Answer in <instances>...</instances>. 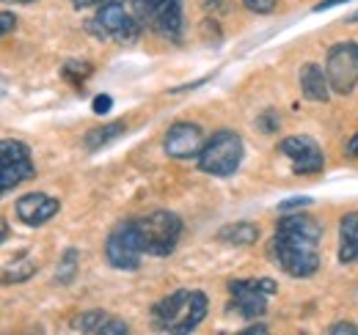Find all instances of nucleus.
<instances>
[{"mask_svg": "<svg viewBox=\"0 0 358 335\" xmlns=\"http://www.w3.org/2000/svg\"><path fill=\"white\" fill-rule=\"evenodd\" d=\"M78 269H80V253L75 248H66L55 267V286H69L78 278Z\"/></svg>", "mask_w": 358, "mask_h": 335, "instance_id": "obj_18", "label": "nucleus"}, {"mask_svg": "<svg viewBox=\"0 0 358 335\" xmlns=\"http://www.w3.org/2000/svg\"><path fill=\"white\" fill-rule=\"evenodd\" d=\"M133 14L141 20L143 28H152L163 39L179 42L182 28H185V14H182V0H130Z\"/></svg>", "mask_w": 358, "mask_h": 335, "instance_id": "obj_6", "label": "nucleus"}, {"mask_svg": "<svg viewBox=\"0 0 358 335\" xmlns=\"http://www.w3.org/2000/svg\"><path fill=\"white\" fill-rule=\"evenodd\" d=\"M301 80V94L309 99V102H328L331 96V83H328V75L322 72L320 64H306L298 75Z\"/></svg>", "mask_w": 358, "mask_h": 335, "instance_id": "obj_14", "label": "nucleus"}, {"mask_svg": "<svg viewBox=\"0 0 358 335\" xmlns=\"http://www.w3.org/2000/svg\"><path fill=\"white\" fill-rule=\"evenodd\" d=\"M14 25H17L14 14H11V11H3V14H0V31H3V34H11Z\"/></svg>", "mask_w": 358, "mask_h": 335, "instance_id": "obj_29", "label": "nucleus"}, {"mask_svg": "<svg viewBox=\"0 0 358 335\" xmlns=\"http://www.w3.org/2000/svg\"><path fill=\"white\" fill-rule=\"evenodd\" d=\"M86 28H89L96 39H108V42H119V44L141 39V31H143L141 20L135 14H130L116 0L102 3L99 11L94 14V20L86 22Z\"/></svg>", "mask_w": 358, "mask_h": 335, "instance_id": "obj_4", "label": "nucleus"}, {"mask_svg": "<svg viewBox=\"0 0 358 335\" xmlns=\"http://www.w3.org/2000/svg\"><path fill=\"white\" fill-rule=\"evenodd\" d=\"M328 333L331 335H358V327L356 325H350V322H336V325H331L328 327Z\"/></svg>", "mask_w": 358, "mask_h": 335, "instance_id": "obj_27", "label": "nucleus"}, {"mask_svg": "<svg viewBox=\"0 0 358 335\" xmlns=\"http://www.w3.org/2000/svg\"><path fill=\"white\" fill-rule=\"evenodd\" d=\"M110 105H113V99H110L108 94H99V96L94 99V107H91V110H94L96 116H102V113H108V110H110Z\"/></svg>", "mask_w": 358, "mask_h": 335, "instance_id": "obj_28", "label": "nucleus"}, {"mask_svg": "<svg viewBox=\"0 0 358 335\" xmlns=\"http://www.w3.org/2000/svg\"><path fill=\"white\" fill-rule=\"evenodd\" d=\"M36 275V261L31 258H17L11 267L3 269V283H25Z\"/></svg>", "mask_w": 358, "mask_h": 335, "instance_id": "obj_20", "label": "nucleus"}, {"mask_svg": "<svg viewBox=\"0 0 358 335\" xmlns=\"http://www.w3.org/2000/svg\"><path fill=\"white\" fill-rule=\"evenodd\" d=\"M0 160H3V170H0L3 195L11 193L14 187H20L22 181L36 176V165L31 160V149L22 140H3L0 143Z\"/></svg>", "mask_w": 358, "mask_h": 335, "instance_id": "obj_10", "label": "nucleus"}, {"mask_svg": "<svg viewBox=\"0 0 358 335\" xmlns=\"http://www.w3.org/2000/svg\"><path fill=\"white\" fill-rule=\"evenodd\" d=\"M20 3H31V0H20Z\"/></svg>", "mask_w": 358, "mask_h": 335, "instance_id": "obj_34", "label": "nucleus"}, {"mask_svg": "<svg viewBox=\"0 0 358 335\" xmlns=\"http://www.w3.org/2000/svg\"><path fill=\"white\" fill-rule=\"evenodd\" d=\"M210 311L207 294L177 289L152 305V327L160 333H193Z\"/></svg>", "mask_w": 358, "mask_h": 335, "instance_id": "obj_2", "label": "nucleus"}, {"mask_svg": "<svg viewBox=\"0 0 358 335\" xmlns=\"http://www.w3.org/2000/svg\"><path fill=\"white\" fill-rule=\"evenodd\" d=\"M61 211V204L58 198H50L45 193H28L17 201V217L28 225V228H39L50 223L55 214Z\"/></svg>", "mask_w": 358, "mask_h": 335, "instance_id": "obj_13", "label": "nucleus"}, {"mask_svg": "<svg viewBox=\"0 0 358 335\" xmlns=\"http://www.w3.org/2000/svg\"><path fill=\"white\" fill-rule=\"evenodd\" d=\"M218 239L224 245H234V248H245V245H254L259 239V225L254 223H229L224 228H218Z\"/></svg>", "mask_w": 358, "mask_h": 335, "instance_id": "obj_16", "label": "nucleus"}, {"mask_svg": "<svg viewBox=\"0 0 358 335\" xmlns=\"http://www.w3.org/2000/svg\"><path fill=\"white\" fill-rule=\"evenodd\" d=\"M91 72H94V66H91L89 61H78V58H69L61 66L64 80H69L72 85H83L91 77Z\"/></svg>", "mask_w": 358, "mask_h": 335, "instance_id": "obj_21", "label": "nucleus"}, {"mask_svg": "<svg viewBox=\"0 0 358 335\" xmlns=\"http://www.w3.org/2000/svg\"><path fill=\"white\" fill-rule=\"evenodd\" d=\"M268 333V327L265 325H257V327H245V330H240V335H265Z\"/></svg>", "mask_w": 358, "mask_h": 335, "instance_id": "obj_32", "label": "nucleus"}, {"mask_svg": "<svg viewBox=\"0 0 358 335\" xmlns=\"http://www.w3.org/2000/svg\"><path fill=\"white\" fill-rule=\"evenodd\" d=\"M243 154H245V146H243V137L231 129H218L201 149V154L196 157L199 170L207 173V176H231L237 173V168L243 163Z\"/></svg>", "mask_w": 358, "mask_h": 335, "instance_id": "obj_3", "label": "nucleus"}, {"mask_svg": "<svg viewBox=\"0 0 358 335\" xmlns=\"http://www.w3.org/2000/svg\"><path fill=\"white\" fill-rule=\"evenodd\" d=\"M339 261H358V211H348L339 220Z\"/></svg>", "mask_w": 358, "mask_h": 335, "instance_id": "obj_15", "label": "nucleus"}, {"mask_svg": "<svg viewBox=\"0 0 358 335\" xmlns=\"http://www.w3.org/2000/svg\"><path fill=\"white\" fill-rule=\"evenodd\" d=\"M204 132L201 126L193 124V121H177L166 132V140H163V149L169 157L174 160H190V157H199L201 149H204Z\"/></svg>", "mask_w": 358, "mask_h": 335, "instance_id": "obj_12", "label": "nucleus"}, {"mask_svg": "<svg viewBox=\"0 0 358 335\" xmlns=\"http://www.w3.org/2000/svg\"><path fill=\"white\" fill-rule=\"evenodd\" d=\"M320 239L322 225L314 217L284 211L270 242V255L287 275L303 281L320 269Z\"/></svg>", "mask_w": 358, "mask_h": 335, "instance_id": "obj_1", "label": "nucleus"}, {"mask_svg": "<svg viewBox=\"0 0 358 335\" xmlns=\"http://www.w3.org/2000/svg\"><path fill=\"white\" fill-rule=\"evenodd\" d=\"M312 204H314L312 198H287V201H281V204H278V211L284 214V211L303 209V207H312Z\"/></svg>", "mask_w": 358, "mask_h": 335, "instance_id": "obj_24", "label": "nucleus"}, {"mask_svg": "<svg viewBox=\"0 0 358 335\" xmlns=\"http://www.w3.org/2000/svg\"><path fill=\"white\" fill-rule=\"evenodd\" d=\"M124 333H130L127 322L113 319V316H110V322H108V325H105V330H102V335H124Z\"/></svg>", "mask_w": 358, "mask_h": 335, "instance_id": "obj_26", "label": "nucleus"}, {"mask_svg": "<svg viewBox=\"0 0 358 335\" xmlns=\"http://www.w3.org/2000/svg\"><path fill=\"white\" fill-rule=\"evenodd\" d=\"M143 237H141V228H138V220H124L119 223L108 239H105V258L113 269H122V272H133L141 267L143 261Z\"/></svg>", "mask_w": 358, "mask_h": 335, "instance_id": "obj_7", "label": "nucleus"}, {"mask_svg": "<svg viewBox=\"0 0 358 335\" xmlns=\"http://www.w3.org/2000/svg\"><path fill=\"white\" fill-rule=\"evenodd\" d=\"M94 3H99V0H72V6L78 8V11H83V8H89Z\"/></svg>", "mask_w": 358, "mask_h": 335, "instance_id": "obj_33", "label": "nucleus"}, {"mask_svg": "<svg viewBox=\"0 0 358 335\" xmlns=\"http://www.w3.org/2000/svg\"><path fill=\"white\" fill-rule=\"evenodd\" d=\"M325 75L334 94H353L358 85V44L339 42L334 44L325 55Z\"/></svg>", "mask_w": 358, "mask_h": 335, "instance_id": "obj_9", "label": "nucleus"}, {"mask_svg": "<svg viewBox=\"0 0 358 335\" xmlns=\"http://www.w3.org/2000/svg\"><path fill=\"white\" fill-rule=\"evenodd\" d=\"M278 292V283L273 278H237L229 283L231 294V311L243 319H259L268 311V297Z\"/></svg>", "mask_w": 358, "mask_h": 335, "instance_id": "obj_8", "label": "nucleus"}, {"mask_svg": "<svg viewBox=\"0 0 358 335\" xmlns=\"http://www.w3.org/2000/svg\"><path fill=\"white\" fill-rule=\"evenodd\" d=\"M127 132V124L124 121H113V124H105V126H96V129H91L89 135H86V140H83V146H86V151H99V149H105L108 143H113L119 135H124Z\"/></svg>", "mask_w": 358, "mask_h": 335, "instance_id": "obj_17", "label": "nucleus"}, {"mask_svg": "<svg viewBox=\"0 0 358 335\" xmlns=\"http://www.w3.org/2000/svg\"><path fill=\"white\" fill-rule=\"evenodd\" d=\"M138 228H141V237H143V248L146 255H157V258H166L177 251L179 237H182V220L179 214L169 209H157L149 211L138 220Z\"/></svg>", "mask_w": 358, "mask_h": 335, "instance_id": "obj_5", "label": "nucleus"}, {"mask_svg": "<svg viewBox=\"0 0 358 335\" xmlns=\"http://www.w3.org/2000/svg\"><path fill=\"white\" fill-rule=\"evenodd\" d=\"M278 151L289 160L292 170L298 176H312L325 168V154L320 149V143L309 135H289L278 143Z\"/></svg>", "mask_w": 358, "mask_h": 335, "instance_id": "obj_11", "label": "nucleus"}, {"mask_svg": "<svg viewBox=\"0 0 358 335\" xmlns=\"http://www.w3.org/2000/svg\"><path fill=\"white\" fill-rule=\"evenodd\" d=\"M278 0H243V6L251 11V14H270L275 8Z\"/></svg>", "mask_w": 358, "mask_h": 335, "instance_id": "obj_23", "label": "nucleus"}, {"mask_svg": "<svg viewBox=\"0 0 358 335\" xmlns=\"http://www.w3.org/2000/svg\"><path fill=\"white\" fill-rule=\"evenodd\" d=\"M108 322H110V316H108V313H102V311H89V313H80V316H75V319H72V330L102 335V330H105V325H108Z\"/></svg>", "mask_w": 358, "mask_h": 335, "instance_id": "obj_19", "label": "nucleus"}, {"mask_svg": "<svg viewBox=\"0 0 358 335\" xmlns=\"http://www.w3.org/2000/svg\"><path fill=\"white\" fill-rule=\"evenodd\" d=\"M257 126L265 132V135H273L278 129V113L275 110H265L259 119H257Z\"/></svg>", "mask_w": 358, "mask_h": 335, "instance_id": "obj_22", "label": "nucleus"}, {"mask_svg": "<svg viewBox=\"0 0 358 335\" xmlns=\"http://www.w3.org/2000/svg\"><path fill=\"white\" fill-rule=\"evenodd\" d=\"M199 3H201L204 11L213 14V17H218V14H226V11H229V0H199Z\"/></svg>", "mask_w": 358, "mask_h": 335, "instance_id": "obj_25", "label": "nucleus"}, {"mask_svg": "<svg viewBox=\"0 0 358 335\" xmlns=\"http://www.w3.org/2000/svg\"><path fill=\"white\" fill-rule=\"evenodd\" d=\"M342 3H350V0H320V3L314 6L312 11H317V14H320V11H328V8H334V6H342Z\"/></svg>", "mask_w": 358, "mask_h": 335, "instance_id": "obj_30", "label": "nucleus"}, {"mask_svg": "<svg viewBox=\"0 0 358 335\" xmlns=\"http://www.w3.org/2000/svg\"><path fill=\"white\" fill-rule=\"evenodd\" d=\"M345 151H348V157H358V132L348 140V149Z\"/></svg>", "mask_w": 358, "mask_h": 335, "instance_id": "obj_31", "label": "nucleus"}]
</instances>
